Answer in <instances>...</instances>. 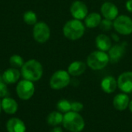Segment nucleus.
<instances>
[{
	"label": "nucleus",
	"instance_id": "nucleus-27",
	"mask_svg": "<svg viewBox=\"0 0 132 132\" xmlns=\"http://www.w3.org/2000/svg\"><path fill=\"white\" fill-rule=\"evenodd\" d=\"M84 109V104L79 101H73L71 102V111L74 112H80Z\"/></svg>",
	"mask_w": 132,
	"mask_h": 132
},
{
	"label": "nucleus",
	"instance_id": "nucleus-13",
	"mask_svg": "<svg viewBox=\"0 0 132 132\" xmlns=\"http://www.w3.org/2000/svg\"><path fill=\"white\" fill-rule=\"evenodd\" d=\"M7 132H26L25 123L18 118H11L8 120L5 125Z\"/></svg>",
	"mask_w": 132,
	"mask_h": 132
},
{
	"label": "nucleus",
	"instance_id": "nucleus-20",
	"mask_svg": "<svg viewBox=\"0 0 132 132\" xmlns=\"http://www.w3.org/2000/svg\"><path fill=\"white\" fill-rule=\"evenodd\" d=\"M102 20L101 15L98 12H90L84 19V25L87 28L94 29L100 26L101 22Z\"/></svg>",
	"mask_w": 132,
	"mask_h": 132
},
{
	"label": "nucleus",
	"instance_id": "nucleus-1",
	"mask_svg": "<svg viewBox=\"0 0 132 132\" xmlns=\"http://www.w3.org/2000/svg\"><path fill=\"white\" fill-rule=\"evenodd\" d=\"M43 73L42 64L36 60H29L24 63L21 68V76L27 80L32 82L38 81Z\"/></svg>",
	"mask_w": 132,
	"mask_h": 132
},
{
	"label": "nucleus",
	"instance_id": "nucleus-3",
	"mask_svg": "<svg viewBox=\"0 0 132 132\" xmlns=\"http://www.w3.org/2000/svg\"><path fill=\"white\" fill-rule=\"evenodd\" d=\"M63 128L70 132H81L85 127L84 118L77 112L69 111L63 114Z\"/></svg>",
	"mask_w": 132,
	"mask_h": 132
},
{
	"label": "nucleus",
	"instance_id": "nucleus-25",
	"mask_svg": "<svg viewBox=\"0 0 132 132\" xmlns=\"http://www.w3.org/2000/svg\"><path fill=\"white\" fill-rule=\"evenodd\" d=\"M100 28L104 30V32L111 30L113 27V21L112 20H109L107 19H104L101 20V24H100Z\"/></svg>",
	"mask_w": 132,
	"mask_h": 132
},
{
	"label": "nucleus",
	"instance_id": "nucleus-5",
	"mask_svg": "<svg viewBox=\"0 0 132 132\" xmlns=\"http://www.w3.org/2000/svg\"><path fill=\"white\" fill-rule=\"evenodd\" d=\"M70 83V75L67 70L56 71L50 77V86L53 90H61L67 87Z\"/></svg>",
	"mask_w": 132,
	"mask_h": 132
},
{
	"label": "nucleus",
	"instance_id": "nucleus-6",
	"mask_svg": "<svg viewBox=\"0 0 132 132\" xmlns=\"http://www.w3.org/2000/svg\"><path fill=\"white\" fill-rule=\"evenodd\" d=\"M113 27L121 35H130L132 33V19L126 15H120L113 21Z\"/></svg>",
	"mask_w": 132,
	"mask_h": 132
},
{
	"label": "nucleus",
	"instance_id": "nucleus-28",
	"mask_svg": "<svg viewBox=\"0 0 132 132\" xmlns=\"http://www.w3.org/2000/svg\"><path fill=\"white\" fill-rule=\"evenodd\" d=\"M125 6H126V9L127 10L132 13V0H128L126 2V4H125Z\"/></svg>",
	"mask_w": 132,
	"mask_h": 132
},
{
	"label": "nucleus",
	"instance_id": "nucleus-2",
	"mask_svg": "<svg viewBox=\"0 0 132 132\" xmlns=\"http://www.w3.org/2000/svg\"><path fill=\"white\" fill-rule=\"evenodd\" d=\"M86 26L78 19H70L67 21L63 28V32L64 36L70 40H77L83 37L85 32Z\"/></svg>",
	"mask_w": 132,
	"mask_h": 132
},
{
	"label": "nucleus",
	"instance_id": "nucleus-18",
	"mask_svg": "<svg viewBox=\"0 0 132 132\" xmlns=\"http://www.w3.org/2000/svg\"><path fill=\"white\" fill-rule=\"evenodd\" d=\"M101 87L104 92L107 94H112L118 87V81L114 77L107 76L101 80Z\"/></svg>",
	"mask_w": 132,
	"mask_h": 132
},
{
	"label": "nucleus",
	"instance_id": "nucleus-17",
	"mask_svg": "<svg viewBox=\"0 0 132 132\" xmlns=\"http://www.w3.org/2000/svg\"><path fill=\"white\" fill-rule=\"evenodd\" d=\"M87 63H85L84 62L80 60H76L72 62L69 65L67 68V72L70 76L79 77L85 72L87 69Z\"/></svg>",
	"mask_w": 132,
	"mask_h": 132
},
{
	"label": "nucleus",
	"instance_id": "nucleus-31",
	"mask_svg": "<svg viewBox=\"0 0 132 132\" xmlns=\"http://www.w3.org/2000/svg\"><path fill=\"white\" fill-rule=\"evenodd\" d=\"M1 111H2V104H1V101H0V114H1Z\"/></svg>",
	"mask_w": 132,
	"mask_h": 132
},
{
	"label": "nucleus",
	"instance_id": "nucleus-19",
	"mask_svg": "<svg viewBox=\"0 0 132 132\" xmlns=\"http://www.w3.org/2000/svg\"><path fill=\"white\" fill-rule=\"evenodd\" d=\"M95 44L99 50L107 52L112 46V42L110 37L104 33L99 34L95 39Z\"/></svg>",
	"mask_w": 132,
	"mask_h": 132
},
{
	"label": "nucleus",
	"instance_id": "nucleus-14",
	"mask_svg": "<svg viewBox=\"0 0 132 132\" xmlns=\"http://www.w3.org/2000/svg\"><path fill=\"white\" fill-rule=\"evenodd\" d=\"M130 98L127 94L121 93L117 94L113 99L114 108L119 111H123L128 108Z\"/></svg>",
	"mask_w": 132,
	"mask_h": 132
},
{
	"label": "nucleus",
	"instance_id": "nucleus-15",
	"mask_svg": "<svg viewBox=\"0 0 132 132\" xmlns=\"http://www.w3.org/2000/svg\"><path fill=\"white\" fill-rule=\"evenodd\" d=\"M1 104H2V110L8 114H15L19 108L17 101L10 97H6L2 98V100L1 101Z\"/></svg>",
	"mask_w": 132,
	"mask_h": 132
},
{
	"label": "nucleus",
	"instance_id": "nucleus-21",
	"mask_svg": "<svg viewBox=\"0 0 132 132\" xmlns=\"http://www.w3.org/2000/svg\"><path fill=\"white\" fill-rule=\"evenodd\" d=\"M63 114L60 111H53L46 118V122L52 127H56L63 123Z\"/></svg>",
	"mask_w": 132,
	"mask_h": 132
},
{
	"label": "nucleus",
	"instance_id": "nucleus-8",
	"mask_svg": "<svg viewBox=\"0 0 132 132\" xmlns=\"http://www.w3.org/2000/svg\"><path fill=\"white\" fill-rule=\"evenodd\" d=\"M34 39L39 43H44L50 37V29L44 22H36L32 29Z\"/></svg>",
	"mask_w": 132,
	"mask_h": 132
},
{
	"label": "nucleus",
	"instance_id": "nucleus-7",
	"mask_svg": "<svg viewBox=\"0 0 132 132\" xmlns=\"http://www.w3.org/2000/svg\"><path fill=\"white\" fill-rule=\"evenodd\" d=\"M15 91L19 99L22 101H27L32 98L34 95L35 85L33 82L23 79L17 84Z\"/></svg>",
	"mask_w": 132,
	"mask_h": 132
},
{
	"label": "nucleus",
	"instance_id": "nucleus-4",
	"mask_svg": "<svg viewBox=\"0 0 132 132\" xmlns=\"http://www.w3.org/2000/svg\"><path fill=\"white\" fill-rule=\"evenodd\" d=\"M109 56L106 52L95 50L89 54L87 58V65L93 70H101L109 63Z\"/></svg>",
	"mask_w": 132,
	"mask_h": 132
},
{
	"label": "nucleus",
	"instance_id": "nucleus-30",
	"mask_svg": "<svg viewBox=\"0 0 132 132\" xmlns=\"http://www.w3.org/2000/svg\"><path fill=\"white\" fill-rule=\"evenodd\" d=\"M128 109H129V111H130L132 113V100L131 101H130V102H129V104H128Z\"/></svg>",
	"mask_w": 132,
	"mask_h": 132
},
{
	"label": "nucleus",
	"instance_id": "nucleus-12",
	"mask_svg": "<svg viewBox=\"0 0 132 132\" xmlns=\"http://www.w3.org/2000/svg\"><path fill=\"white\" fill-rule=\"evenodd\" d=\"M126 43L121 44H115L108 50V56L110 62L112 63H118L125 55L126 52Z\"/></svg>",
	"mask_w": 132,
	"mask_h": 132
},
{
	"label": "nucleus",
	"instance_id": "nucleus-23",
	"mask_svg": "<svg viewBox=\"0 0 132 132\" xmlns=\"http://www.w3.org/2000/svg\"><path fill=\"white\" fill-rule=\"evenodd\" d=\"M23 20L27 25H35L37 21V15L32 11H26L23 15Z\"/></svg>",
	"mask_w": 132,
	"mask_h": 132
},
{
	"label": "nucleus",
	"instance_id": "nucleus-10",
	"mask_svg": "<svg viewBox=\"0 0 132 132\" xmlns=\"http://www.w3.org/2000/svg\"><path fill=\"white\" fill-rule=\"evenodd\" d=\"M118 87L125 94L132 93V71H126L119 75L117 79Z\"/></svg>",
	"mask_w": 132,
	"mask_h": 132
},
{
	"label": "nucleus",
	"instance_id": "nucleus-24",
	"mask_svg": "<svg viewBox=\"0 0 132 132\" xmlns=\"http://www.w3.org/2000/svg\"><path fill=\"white\" fill-rule=\"evenodd\" d=\"M9 63L13 68L18 69V68H22V67L24 64V61L22 56L15 54L9 58Z\"/></svg>",
	"mask_w": 132,
	"mask_h": 132
},
{
	"label": "nucleus",
	"instance_id": "nucleus-16",
	"mask_svg": "<svg viewBox=\"0 0 132 132\" xmlns=\"http://www.w3.org/2000/svg\"><path fill=\"white\" fill-rule=\"evenodd\" d=\"M21 77V71L16 68H9L4 71L2 75V80L6 84H15Z\"/></svg>",
	"mask_w": 132,
	"mask_h": 132
},
{
	"label": "nucleus",
	"instance_id": "nucleus-22",
	"mask_svg": "<svg viewBox=\"0 0 132 132\" xmlns=\"http://www.w3.org/2000/svg\"><path fill=\"white\" fill-rule=\"evenodd\" d=\"M56 108L58 111L61 112L62 114H66L71 111V102L66 99L60 100L56 104Z\"/></svg>",
	"mask_w": 132,
	"mask_h": 132
},
{
	"label": "nucleus",
	"instance_id": "nucleus-9",
	"mask_svg": "<svg viewBox=\"0 0 132 132\" xmlns=\"http://www.w3.org/2000/svg\"><path fill=\"white\" fill-rule=\"evenodd\" d=\"M70 13L73 19L82 20L84 19L88 15V8L84 2L76 0L70 6Z\"/></svg>",
	"mask_w": 132,
	"mask_h": 132
},
{
	"label": "nucleus",
	"instance_id": "nucleus-11",
	"mask_svg": "<svg viewBox=\"0 0 132 132\" xmlns=\"http://www.w3.org/2000/svg\"><path fill=\"white\" fill-rule=\"evenodd\" d=\"M101 15L104 19L114 21L119 14L118 8L115 4L111 2H105L101 7Z\"/></svg>",
	"mask_w": 132,
	"mask_h": 132
},
{
	"label": "nucleus",
	"instance_id": "nucleus-29",
	"mask_svg": "<svg viewBox=\"0 0 132 132\" xmlns=\"http://www.w3.org/2000/svg\"><path fill=\"white\" fill-rule=\"evenodd\" d=\"M50 132H63V131L62 128H60V127H59V126H56V127H53V128L50 131Z\"/></svg>",
	"mask_w": 132,
	"mask_h": 132
},
{
	"label": "nucleus",
	"instance_id": "nucleus-26",
	"mask_svg": "<svg viewBox=\"0 0 132 132\" xmlns=\"http://www.w3.org/2000/svg\"><path fill=\"white\" fill-rule=\"evenodd\" d=\"M9 90L7 87V84L3 81H0V98H4L9 97Z\"/></svg>",
	"mask_w": 132,
	"mask_h": 132
}]
</instances>
